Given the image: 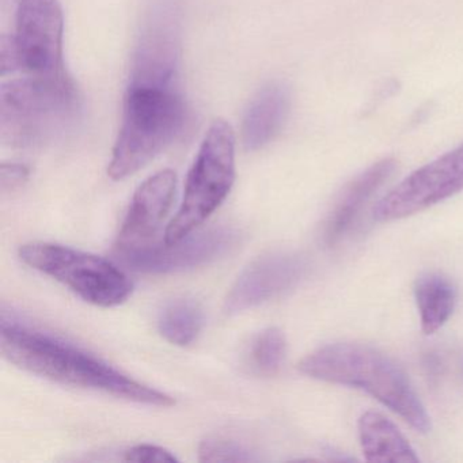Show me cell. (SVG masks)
I'll list each match as a JSON object with an SVG mask.
<instances>
[{
  "label": "cell",
  "mask_w": 463,
  "mask_h": 463,
  "mask_svg": "<svg viewBox=\"0 0 463 463\" xmlns=\"http://www.w3.org/2000/svg\"><path fill=\"white\" fill-rule=\"evenodd\" d=\"M2 356L15 367L63 386L104 392L159 408L175 405L172 395L116 370L80 346L42 330L2 319Z\"/></svg>",
  "instance_id": "6da1fadb"
},
{
  "label": "cell",
  "mask_w": 463,
  "mask_h": 463,
  "mask_svg": "<svg viewBox=\"0 0 463 463\" xmlns=\"http://www.w3.org/2000/svg\"><path fill=\"white\" fill-rule=\"evenodd\" d=\"M298 368L310 378L363 390L414 430L421 433L430 430V416L406 373L373 346L330 344L303 357Z\"/></svg>",
  "instance_id": "7a4b0ae2"
},
{
  "label": "cell",
  "mask_w": 463,
  "mask_h": 463,
  "mask_svg": "<svg viewBox=\"0 0 463 463\" xmlns=\"http://www.w3.org/2000/svg\"><path fill=\"white\" fill-rule=\"evenodd\" d=\"M186 120L188 109L178 85L129 80L109 177L124 180L145 167L180 137Z\"/></svg>",
  "instance_id": "3957f363"
},
{
  "label": "cell",
  "mask_w": 463,
  "mask_h": 463,
  "mask_svg": "<svg viewBox=\"0 0 463 463\" xmlns=\"http://www.w3.org/2000/svg\"><path fill=\"white\" fill-rule=\"evenodd\" d=\"M82 99L74 80L25 77L0 89V139L14 148L47 145L74 128Z\"/></svg>",
  "instance_id": "277c9868"
},
{
  "label": "cell",
  "mask_w": 463,
  "mask_h": 463,
  "mask_svg": "<svg viewBox=\"0 0 463 463\" xmlns=\"http://www.w3.org/2000/svg\"><path fill=\"white\" fill-rule=\"evenodd\" d=\"M234 181V132L226 121L216 120L189 170L183 202L165 232L164 242H178L194 232L221 207Z\"/></svg>",
  "instance_id": "5b68a950"
},
{
  "label": "cell",
  "mask_w": 463,
  "mask_h": 463,
  "mask_svg": "<svg viewBox=\"0 0 463 463\" xmlns=\"http://www.w3.org/2000/svg\"><path fill=\"white\" fill-rule=\"evenodd\" d=\"M21 261L50 276L75 295L99 307H116L132 294L128 276L113 262L59 243H25L18 250Z\"/></svg>",
  "instance_id": "8992f818"
},
{
  "label": "cell",
  "mask_w": 463,
  "mask_h": 463,
  "mask_svg": "<svg viewBox=\"0 0 463 463\" xmlns=\"http://www.w3.org/2000/svg\"><path fill=\"white\" fill-rule=\"evenodd\" d=\"M63 31L59 0H20L15 33L2 37V75L23 71L44 80H71L64 66Z\"/></svg>",
  "instance_id": "52a82bcc"
},
{
  "label": "cell",
  "mask_w": 463,
  "mask_h": 463,
  "mask_svg": "<svg viewBox=\"0 0 463 463\" xmlns=\"http://www.w3.org/2000/svg\"><path fill=\"white\" fill-rule=\"evenodd\" d=\"M463 191V143L401 181L373 208L378 222L400 221Z\"/></svg>",
  "instance_id": "ba28073f"
},
{
  "label": "cell",
  "mask_w": 463,
  "mask_h": 463,
  "mask_svg": "<svg viewBox=\"0 0 463 463\" xmlns=\"http://www.w3.org/2000/svg\"><path fill=\"white\" fill-rule=\"evenodd\" d=\"M240 240L232 227L219 226L189 234L175 243H151L132 250L118 251L124 264L148 275L184 272L210 264L229 253Z\"/></svg>",
  "instance_id": "9c48e42d"
},
{
  "label": "cell",
  "mask_w": 463,
  "mask_h": 463,
  "mask_svg": "<svg viewBox=\"0 0 463 463\" xmlns=\"http://www.w3.org/2000/svg\"><path fill=\"white\" fill-rule=\"evenodd\" d=\"M307 270L306 260L288 251L259 257L238 276L224 299L229 316L251 310L297 287Z\"/></svg>",
  "instance_id": "30bf717a"
},
{
  "label": "cell",
  "mask_w": 463,
  "mask_h": 463,
  "mask_svg": "<svg viewBox=\"0 0 463 463\" xmlns=\"http://www.w3.org/2000/svg\"><path fill=\"white\" fill-rule=\"evenodd\" d=\"M175 188L177 175L166 169L151 175L137 189L118 234V251L151 245L172 208Z\"/></svg>",
  "instance_id": "8fae6325"
},
{
  "label": "cell",
  "mask_w": 463,
  "mask_h": 463,
  "mask_svg": "<svg viewBox=\"0 0 463 463\" xmlns=\"http://www.w3.org/2000/svg\"><path fill=\"white\" fill-rule=\"evenodd\" d=\"M395 167L397 162L394 159H382L345 186L325 226V241L327 245H335L345 237L367 203L392 177Z\"/></svg>",
  "instance_id": "7c38bea8"
},
{
  "label": "cell",
  "mask_w": 463,
  "mask_h": 463,
  "mask_svg": "<svg viewBox=\"0 0 463 463\" xmlns=\"http://www.w3.org/2000/svg\"><path fill=\"white\" fill-rule=\"evenodd\" d=\"M291 97L283 83L272 82L251 99L242 121V143L256 151L275 139L288 118Z\"/></svg>",
  "instance_id": "4fadbf2b"
},
{
  "label": "cell",
  "mask_w": 463,
  "mask_h": 463,
  "mask_svg": "<svg viewBox=\"0 0 463 463\" xmlns=\"http://www.w3.org/2000/svg\"><path fill=\"white\" fill-rule=\"evenodd\" d=\"M360 447L367 462L414 463L419 455L394 422L378 411H365L357 422Z\"/></svg>",
  "instance_id": "5bb4252c"
},
{
  "label": "cell",
  "mask_w": 463,
  "mask_h": 463,
  "mask_svg": "<svg viewBox=\"0 0 463 463\" xmlns=\"http://www.w3.org/2000/svg\"><path fill=\"white\" fill-rule=\"evenodd\" d=\"M414 300L425 335H433L451 318L457 306V288L441 273H424L414 284Z\"/></svg>",
  "instance_id": "9a60e30c"
},
{
  "label": "cell",
  "mask_w": 463,
  "mask_h": 463,
  "mask_svg": "<svg viewBox=\"0 0 463 463\" xmlns=\"http://www.w3.org/2000/svg\"><path fill=\"white\" fill-rule=\"evenodd\" d=\"M204 324L202 306L194 299L178 298L159 314L158 330L173 345L186 346L196 340Z\"/></svg>",
  "instance_id": "2e32d148"
},
{
  "label": "cell",
  "mask_w": 463,
  "mask_h": 463,
  "mask_svg": "<svg viewBox=\"0 0 463 463\" xmlns=\"http://www.w3.org/2000/svg\"><path fill=\"white\" fill-rule=\"evenodd\" d=\"M286 356V335L279 327L262 330L251 344L250 365L259 375H276L283 367Z\"/></svg>",
  "instance_id": "e0dca14e"
},
{
  "label": "cell",
  "mask_w": 463,
  "mask_h": 463,
  "mask_svg": "<svg viewBox=\"0 0 463 463\" xmlns=\"http://www.w3.org/2000/svg\"><path fill=\"white\" fill-rule=\"evenodd\" d=\"M200 462H256L259 458L245 444L227 438H208L199 447Z\"/></svg>",
  "instance_id": "ac0fdd59"
},
{
  "label": "cell",
  "mask_w": 463,
  "mask_h": 463,
  "mask_svg": "<svg viewBox=\"0 0 463 463\" xmlns=\"http://www.w3.org/2000/svg\"><path fill=\"white\" fill-rule=\"evenodd\" d=\"M124 460L137 463H175L178 458L161 446L156 444H137L124 452Z\"/></svg>",
  "instance_id": "d6986e66"
},
{
  "label": "cell",
  "mask_w": 463,
  "mask_h": 463,
  "mask_svg": "<svg viewBox=\"0 0 463 463\" xmlns=\"http://www.w3.org/2000/svg\"><path fill=\"white\" fill-rule=\"evenodd\" d=\"M31 170L24 164H2L0 166V192L2 196H12L28 183Z\"/></svg>",
  "instance_id": "ffe728a7"
},
{
  "label": "cell",
  "mask_w": 463,
  "mask_h": 463,
  "mask_svg": "<svg viewBox=\"0 0 463 463\" xmlns=\"http://www.w3.org/2000/svg\"><path fill=\"white\" fill-rule=\"evenodd\" d=\"M460 368H462L463 371V356L460 357Z\"/></svg>",
  "instance_id": "44dd1931"
}]
</instances>
